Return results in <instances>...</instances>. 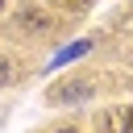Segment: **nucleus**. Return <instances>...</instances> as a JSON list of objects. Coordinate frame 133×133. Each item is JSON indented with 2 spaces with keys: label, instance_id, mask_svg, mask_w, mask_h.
<instances>
[{
  "label": "nucleus",
  "instance_id": "nucleus-2",
  "mask_svg": "<svg viewBox=\"0 0 133 133\" xmlns=\"http://www.w3.org/2000/svg\"><path fill=\"white\" fill-rule=\"evenodd\" d=\"M4 83H8V62L0 58V87H4Z\"/></svg>",
  "mask_w": 133,
  "mask_h": 133
},
{
  "label": "nucleus",
  "instance_id": "nucleus-1",
  "mask_svg": "<svg viewBox=\"0 0 133 133\" xmlns=\"http://www.w3.org/2000/svg\"><path fill=\"white\" fill-rule=\"evenodd\" d=\"M83 54H87V42H75V46H66V50H58L50 66H66V62H75V58H83Z\"/></svg>",
  "mask_w": 133,
  "mask_h": 133
}]
</instances>
